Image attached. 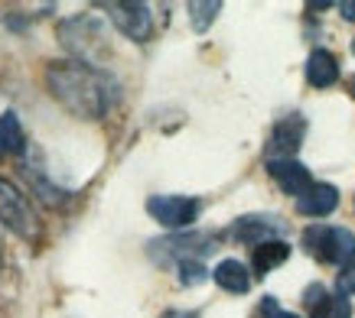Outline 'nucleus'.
Returning <instances> with one entry per match:
<instances>
[{"label":"nucleus","instance_id":"nucleus-23","mask_svg":"<svg viewBox=\"0 0 355 318\" xmlns=\"http://www.w3.org/2000/svg\"><path fill=\"white\" fill-rule=\"evenodd\" d=\"M352 95H355V78H352Z\"/></svg>","mask_w":355,"mask_h":318},{"label":"nucleus","instance_id":"nucleus-13","mask_svg":"<svg viewBox=\"0 0 355 318\" xmlns=\"http://www.w3.org/2000/svg\"><path fill=\"white\" fill-rule=\"evenodd\" d=\"M23 149H26V133H23L20 117L13 111H3L0 114V159L20 156Z\"/></svg>","mask_w":355,"mask_h":318},{"label":"nucleus","instance_id":"nucleus-3","mask_svg":"<svg viewBox=\"0 0 355 318\" xmlns=\"http://www.w3.org/2000/svg\"><path fill=\"white\" fill-rule=\"evenodd\" d=\"M303 247H306L320 263L343 266L345 260L355 254V237H352V231H345L339 224H316V227H306Z\"/></svg>","mask_w":355,"mask_h":318},{"label":"nucleus","instance_id":"nucleus-24","mask_svg":"<svg viewBox=\"0 0 355 318\" xmlns=\"http://www.w3.org/2000/svg\"><path fill=\"white\" fill-rule=\"evenodd\" d=\"M352 53H355V39H352Z\"/></svg>","mask_w":355,"mask_h":318},{"label":"nucleus","instance_id":"nucleus-8","mask_svg":"<svg viewBox=\"0 0 355 318\" xmlns=\"http://www.w3.org/2000/svg\"><path fill=\"white\" fill-rule=\"evenodd\" d=\"M303 137H306V120L300 114H291V117H284V120H277L268 137V162L270 159H293Z\"/></svg>","mask_w":355,"mask_h":318},{"label":"nucleus","instance_id":"nucleus-2","mask_svg":"<svg viewBox=\"0 0 355 318\" xmlns=\"http://www.w3.org/2000/svg\"><path fill=\"white\" fill-rule=\"evenodd\" d=\"M59 39L78 62L98 65V59L105 55V46H108L105 20H98V17H69V20L59 23Z\"/></svg>","mask_w":355,"mask_h":318},{"label":"nucleus","instance_id":"nucleus-19","mask_svg":"<svg viewBox=\"0 0 355 318\" xmlns=\"http://www.w3.org/2000/svg\"><path fill=\"white\" fill-rule=\"evenodd\" d=\"M180 279H183V286H199L205 279V266L199 260H186L180 263Z\"/></svg>","mask_w":355,"mask_h":318},{"label":"nucleus","instance_id":"nucleus-5","mask_svg":"<svg viewBox=\"0 0 355 318\" xmlns=\"http://www.w3.org/2000/svg\"><path fill=\"white\" fill-rule=\"evenodd\" d=\"M105 13L108 20L118 26L128 39L134 43H147L153 32V13H150V3H140V0H130V3H105Z\"/></svg>","mask_w":355,"mask_h":318},{"label":"nucleus","instance_id":"nucleus-17","mask_svg":"<svg viewBox=\"0 0 355 318\" xmlns=\"http://www.w3.org/2000/svg\"><path fill=\"white\" fill-rule=\"evenodd\" d=\"M218 10H222L218 0H193V3H189V23H193V30L205 32L212 26V20L218 17Z\"/></svg>","mask_w":355,"mask_h":318},{"label":"nucleus","instance_id":"nucleus-9","mask_svg":"<svg viewBox=\"0 0 355 318\" xmlns=\"http://www.w3.org/2000/svg\"><path fill=\"white\" fill-rule=\"evenodd\" d=\"M268 176L277 182L280 191H287V195H293V198H300L303 191L313 185L310 169H306L303 162H297V159H270Z\"/></svg>","mask_w":355,"mask_h":318},{"label":"nucleus","instance_id":"nucleus-22","mask_svg":"<svg viewBox=\"0 0 355 318\" xmlns=\"http://www.w3.org/2000/svg\"><path fill=\"white\" fill-rule=\"evenodd\" d=\"M166 318H196V315H193V312H170Z\"/></svg>","mask_w":355,"mask_h":318},{"label":"nucleus","instance_id":"nucleus-7","mask_svg":"<svg viewBox=\"0 0 355 318\" xmlns=\"http://www.w3.org/2000/svg\"><path fill=\"white\" fill-rule=\"evenodd\" d=\"M284 231H287V224L280 221L277 214H245V218H238L232 224V237H235L238 244H248V247L270 244Z\"/></svg>","mask_w":355,"mask_h":318},{"label":"nucleus","instance_id":"nucleus-16","mask_svg":"<svg viewBox=\"0 0 355 318\" xmlns=\"http://www.w3.org/2000/svg\"><path fill=\"white\" fill-rule=\"evenodd\" d=\"M310 318H352V302H349V296H329L326 292L316 306L310 308Z\"/></svg>","mask_w":355,"mask_h":318},{"label":"nucleus","instance_id":"nucleus-21","mask_svg":"<svg viewBox=\"0 0 355 318\" xmlns=\"http://www.w3.org/2000/svg\"><path fill=\"white\" fill-rule=\"evenodd\" d=\"M339 13H343V20L355 23V0H345V3H339Z\"/></svg>","mask_w":355,"mask_h":318},{"label":"nucleus","instance_id":"nucleus-12","mask_svg":"<svg viewBox=\"0 0 355 318\" xmlns=\"http://www.w3.org/2000/svg\"><path fill=\"white\" fill-rule=\"evenodd\" d=\"M306 82L313 88H333L339 82V62H336V55L326 53V49H313L310 59H306Z\"/></svg>","mask_w":355,"mask_h":318},{"label":"nucleus","instance_id":"nucleus-18","mask_svg":"<svg viewBox=\"0 0 355 318\" xmlns=\"http://www.w3.org/2000/svg\"><path fill=\"white\" fill-rule=\"evenodd\" d=\"M336 289L339 296H355V254L339 266V279H336Z\"/></svg>","mask_w":355,"mask_h":318},{"label":"nucleus","instance_id":"nucleus-10","mask_svg":"<svg viewBox=\"0 0 355 318\" xmlns=\"http://www.w3.org/2000/svg\"><path fill=\"white\" fill-rule=\"evenodd\" d=\"M212 247H216V241L205 237V234H180V237H166L160 244H150V250L153 254H157V250H166V254L157 256V260H173V256H180V263H186V260H193V256L209 254Z\"/></svg>","mask_w":355,"mask_h":318},{"label":"nucleus","instance_id":"nucleus-6","mask_svg":"<svg viewBox=\"0 0 355 318\" xmlns=\"http://www.w3.org/2000/svg\"><path fill=\"white\" fill-rule=\"evenodd\" d=\"M147 212H150L153 221H160L163 227H189V224L199 218V202L196 198H186V195H153L147 202Z\"/></svg>","mask_w":355,"mask_h":318},{"label":"nucleus","instance_id":"nucleus-14","mask_svg":"<svg viewBox=\"0 0 355 318\" xmlns=\"http://www.w3.org/2000/svg\"><path fill=\"white\" fill-rule=\"evenodd\" d=\"M212 279H216L225 292H235V296H241V292L251 289V273H248V266L238 263V260H222V263L212 270Z\"/></svg>","mask_w":355,"mask_h":318},{"label":"nucleus","instance_id":"nucleus-15","mask_svg":"<svg viewBox=\"0 0 355 318\" xmlns=\"http://www.w3.org/2000/svg\"><path fill=\"white\" fill-rule=\"evenodd\" d=\"M287 256H291V244H284V241L261 244V247H254V270L258 273H270L280 263H287Z\"/></svg>","mask_w":355,"mask_h":318},{"label":"nucleus","instance_id":"nucleus-4","mask_svg":"<svg viewBox=\"0 0 355 318\" xmlns=\"http://www.w3.org/2000/svg\"><path fill=\"white\" fill-rule=\"evenodd\" d=\"M0 224L10 227L13 234L26 237V241L40 234V218L33 212L30 198L10 179H3V176H0Z\"/></svg>","mask_w":355,"mask_h":318},{"label":"nucleus","instance_id":"nucleus-20","mask_svg":"<svg viewBox=\"0 0 355 318\" xmlns=\"http://www.w3.org/2000/svg\"><path fill=\"white\" fill-rule=\"evenodd\" d=\"M261 315H264V318H300L297 312H287V308H280V302H277V299H270V296L261 302Z\"/></svg>","mask_w":355,"mask_h":318},{"label":"nucleus","instance_id":"nucleus-11","mask_svg":"<svg viewBox=\"0 0 355 318\" xmlns=\"http://www.w3.org/2000/svg\"><path fill=\"white\" fill-rule=\"evenodd\" d=\"M336 205H339V189L329 182H313L297 198V212L306 214V218H326V214L336 212Z\"/></svg>","mask_w":355,"mask_h":318},{"label":"nucleus","instance_id":"nucleus-1","mask_svg":"<svg viewBox=\"0 0 355 318\" xmlns=\"http://www.w3.org/2000/svg\"><path fill=\"white\" fill-rule=\"evenodd\" d=\"M46 88L65 111L85 117V120L108 117L121 97L114 75H108L98 65L78 62V59H62V62L46 65Z\"/></svg>","mask_w":355,"mask_h":318}]
</instances>
